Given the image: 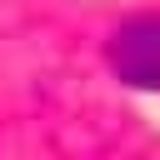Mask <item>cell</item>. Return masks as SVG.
<instances>
[{
	"label": "cell",
	"mask_w": 160,
	"mask_h": 160,
	"mask_svg": "<svg viewBox=\"0 0 160 160\" xmlns=\"http://www.w3.org/2000/svg\"><path fill=\"white\" fill-rule=\"evenodd\" d=\"M110 65L125 85L160 90V15H135L110 35Z\"/></svg>",
	"instance_id": "obj_1"
}]
</instances>
